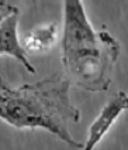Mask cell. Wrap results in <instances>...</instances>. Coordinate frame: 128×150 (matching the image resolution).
Wrapping results in <instances>:
<instances>
[{"instance_id": "1", "label": "cell", "mask_w": 128, "mask_h": 150, "mask_svg": "<svg viewBox=\"0 0 128 150\" xmlns=\"http://www.w3.org/2000/svg\"><path fill=\"white\" fill-rule=\"evenodd\" d=\"M69 89L70 81L62 74L17 88L0 76V120L16 129H42L73 149H83V143L76 142L69 130L70 123L80 120Z\"/></svg>"}, {"instance_id": "2", "label": "cell", "mask_w": 128, "mask_h": 150, "mask_svg": "<svg viewBox=\"0 0 128 150\" xmlns=\"http://www.w3.org/2000/svg\"><path fill=\"white\" fill-rule=\"evenodd\" d=\"M63 1L61 59L70 83L89 92H106L120 55L118 41L106 30H94L82 0Z\"/></svg>"}, {"instance_id": "3", "label": "cell", "mask_w": 128, "mask_h": 150, "mask_svg": "<svg viewBox=\"0 0 128 150\" xmlns=\"http://www.w3.org/2000/svg\"><path fill=\"white\" fill-rule=\"evenodd\" d=\"M125 110H128V93L124 91H120L107 100V103L103 106L97 117L89 126L87 140L83 144L82 150H94V147L110 132L113 125L117 122L121 113H124Z\"/></svg>"}, {"instance_id": "4", "label": "cell", "mask_w": 128, "mask_h": 150, "mask_svg": "<svg viewBox=\"0 0 128 150\" xmlns=\"http://www.w3.org/2000/svg\"><path fill=\"white\" fill-rule=\"evenodd\" d=\"M18 16L20 13H14L0 23V55L13 57L30 74H35V67L30 62L26 48L18 38Z\"/></svg>"}, {"instance_id": "5", "label": "cell", "mask_w": 128, "mask_h": 150, "mask_svg": "<svg viewBox=\"0 0 128 150\" xmlns=\"http://www.w3.org/2000/svg\"><path fill=\"white\" fill-rule=\"evenodd\" d=\"M58 38V28L54 24H47L33 30L24 40V48L27 52H44L48 51Z\"/></svg>"}, {"instance_id": "6", "label": "cell", "mask_w": 128, "mask_h": 150, "mask_svg": "<svg viewBox=\"0 0 128 150\" xmlns=\"http://www.w3.org/2000/svg\"><path fill=\"white\" fill-rule=\"evenodd\" d=\"M20 0H0V23L14 13H20Z\"/></svg>"}]
</instances>
